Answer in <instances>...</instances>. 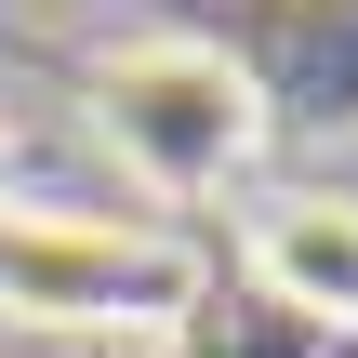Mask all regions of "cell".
I'll list each match as a JSON object with an SVG mask.
<instances>
[{
	"instance_id": "cell-4",
	"label": "cell",
	"mask_w": 358,
	"mask_h": 358,
	"mask_svg": "<svg viewBox=\"0 0 358 358\" xmlns=\"http://www.w3.org/2000/svg\"><path fill=\"white\" fill-rule=\"evenodd\" d=\"M0 186H13V120H0Z\"/></svg>"
},
{
	"instance_id": "cell-2",
	"label": "cell",
	"mask_w": 358,
	"mask_h": 358,
	"mask_svg": "<svg viewBox=\"0 0 358 358\" xmlns=\"http://www.w3.org/2000/svg\"><path fill=\"white\" fill-rule=\"evenodd\" d=\"M199 252L159 226H80V213H27L0 226V306L40 332H159L186 319Z\"/></svg>"
},
{
	"instance_id": "cell-3",
	"label": "cell",
	"mask_w": 358,
	"mask_h": 358,
	"mask_svg": "<svg viewBox=\"0 0 358 358\" xmlns=\"http://www.w3.org/2000/svg\"><path fill=\"white\" fill-rule=\"evenodd\" d=\"M239 266H252L292 319L358 332V199H345V186H279V199H252Z\"/></svg>"
},
{
	"instance_id": "cell-1",
	"label": "cell",
	"mask_w": 358,
	"mask_h": 358,
	"mask_svg": "<svg viewBox=\"0 0 358 358\" xmlns=\"http://www.w3.org/2000/svg\"><path fill=\"white\" fill-rule=\"evenodd\" d=\"M80 93H93L106 159H120L146 199H226V186L266 159V80H252L226 40H186V27L120 40V53H93Z\"/></svg>"
}]
</instances>
